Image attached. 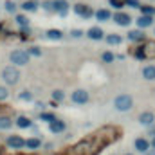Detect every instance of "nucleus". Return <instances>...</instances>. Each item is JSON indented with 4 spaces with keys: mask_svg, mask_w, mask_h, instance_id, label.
Returning a JSON list of instances; mask_svg holds the SVG:
<instances>
[{
    "mask_svg": "<svg viewBox=\"0 0 155 155\" xmlns=\"http://www.w3.org/2000/svg\"><path fill=\"white\" fill-rule=\"evenodd\" d=\"M114 105H116L117 110H121V112H126V110H130V108H132V105H134V99H132V96H128V94H121V96H117V97H116Z\"/></svg>",
    "mask_w": 155,
    "mask_h": 155,
    "instance_id": "1",
    "label": "nucleus"
},
{
    "mask_svg": "<svg viewBox=\"0 0 155 155\" xmlns=\"http://www.w3.org/2000/svg\"><path fill=\"white\" fill-rule=\"evenodd\" d=\"M2 78H4V81H5L7 85H16V81H18V78H20V72H18L15 67H5V69L2 71Z\"/></svg>",
    "mask_w": 155,
    "mask_h": 155,
    "instance_id": "2",
    "label": "nucleus"
},
{
    "mask_svg": "<svg viewBox=\"0 0 155 155\" xmlns=\"http://www.w3.org/2000/svg\"><path fill=\"white\" fill-rule=\"evenodd\" d=\"M11 61L15 65H27L29 63V52H25V51H13L11 52Z\"/></svg>",
    "mask_w": 155,
    "mask_h": 155,
    "instance_id": "3",
    "label": "nucleus"
},
{
    "mask_svg": "<svg viewBox=\"0 0 155 155\" xmlns=\"http://www.w3.org/2000/svg\"><path fill=\"white\" fill-rule=\"evenodd\" d=\"M146 56H150V58H153L155 56V41H148V43H144V45L137 51V58H146Z\"/></svg>",
    "mask_w": 155,
    "mask_h": 155,
    "instance_id": "4",
    "label": "nucleus"
},
{
    "mask_svg": "<svg viewBox=\"0 0 155 155\" xmlns=\"http://www.w3.org/2000/svg\"><path fill=\"white\" fill-rule=\"evenodd\" d=\"M72 101L74 103H78V105H83V103H87L88 101V92L87 90H74L72 92Z\"/></svg>",
    "mask_w": 155,
    "mask_h": 155,
    "instance_id": "5",
    "label": "nucleus"
},
{
    "mask_svg": "<svg viewBox=\"0 0 155 155\" xmlns=\"http://www.w3.org/2000/svg\"><path fill=\"white\" fill-rule=\"evenodd\" d=\"M7 146H11V148H16V150H20L24 144H25V141L20 137V135H11V137H7Z\"/></svg>",
    "mask_w": 155,
    "mask_h": 155,
    "instance_id": "6",
    "label": "nucleus"
},
{
    "mask_svg": "<svg viewBox=\"0 0 155 155\" xmlns=\"http://www.w3.org/2000/svg\"><path fill=\"white\" fill-rule=\"evenodd\" d=\"M114 20H116V24L123 25V27H126V25L132 24V18H130L126 13H117V15H114Z\"/></svg>",
    "mask_w": 155,
    "mask_h": 155,
    "instance_id": "7",
    "label": "nucleus"
},
{
    "mask_svg": "<svg viewBox=\"0 0 155 155\" xmlns=\"http://www.w3.org/2000/svg\"><path fill=\"white\" fill-rule=\"evenodd\" d=\"M155 121V116L152 112H143L141 116H139V123L141 124H144V126H152Z\"/></svg>",
    "mask_w": 155,
    "mask_h": 155,
    "instance_id": "8",
    "label": "nucleus"
},
{
    "mask_svg": "<svg viewBox=\"0 0 155 155\" xmlns=\"http://www.w3.org/2000/svg\"><path fill=\"white\" fill-rule=\"evenodd\" d=\"M69 9V4L65 0H58V2H52V11H58L60 15H65Z\"/></svg>",
    "mask_w": 155,
    "mask_h": 155,
    "instance_id": "9",
    "label": "nucleus"
},
{
    "mask_svg": "<svg viewBox=\"0 0 155 155\" xmlns=\"http://www.w3.org/2000/svg\"><path fill=\"white\" fill-rule=\"evenodd\" d=\"M134 144H135V150H139V152H143V153L150 148V143H148L146 139H143V137L135 139V143H134Z\"/></svg>",
    "mask_w": 155,
    "mask_h": 155,
    "instance_id": "10",
    "label": "nucleus"
},
{
    "mask_svg": "<svg viewBox=\"0 0 155 155\" xmlns=\"http://www.w3.org/2000/svg\"><path fill=\"white\" fill-rule=\"evenodd\" d=\"M74 11H76V15H81V16H90L92 15V11L85 4H78L76 7H74Z\"/></svg>",
    "mask_w": 155,
    "mask_h": 155,
    "instance_id": "11",
    "label": "nucleus"
},
{
    "mask_svg": "<svg viewBox=\"0 0 155 155\" xmlns=\"http://www.w3.org/2000/svg\"><path fill=\"white\" fill-rule=\"evenodd\" d=\"M49 128H51V132L58 134V132H63V130H65V123H63V121H60V119H56L52 124H49Z\"/></svg>",
    "mask_w": 155,
    "mask_h": 155,
    "instance_id": "12",
    "label": "nucleus"
},
{
    "mask_svg": "<svg viewBox=\"0 0 155 155\" xmlns=\"http://www.w3.org/2000/svg\"><path fill=\"white\" fill-rule=\"evenodd\" d=\"M88 38L90 40H101L103 38V31L99 27H90L88 29Z\"/></svg>",
    "mask_w": 155,
    "mask_h": 155,
    "instance_id": "13",
    "label": "nucleus"
},
{
    "mask_svg": "<svg viewBox=\"0 0 155 155\" xmlns=\"http://www.w3.org/2000/svg\"><path fill=\"white\" fill-rule=\"evenodd\" d=\"M143 76L146 78V79H155V67L153 65H146L143 69Z\"/></svg>",
    "mask_w": 155,
    "mask_h": 155,
    "instance_id": "14",
    "label": "nucleus"
},
{
    "mask_svg": "<svg viewBox=\"0 0 155 155\" xmlns=\"http://www.w3.org/2000/svg\"><path fill=\"white\" fill-rule=\"evenodd\" d=\"M96 18H97L99 22H107V20L110 18V11H108V9H99V11L96 13Z\"/></svg>",
    "mask_w": 155,
    "mask_h": 155,
    "instance_id": "15",
    "label": "nucleus"
},
{
    "mask_svg": "<svg viewBox=\"0 0 155 155\" xmlns=\"http://www.w3.org/2000/svg\"><path fill=\"white\" fill-rule=\"evenodd\" d=\"M152 22H153V20H152V16H146V15H144V16H141V18H137V25H139V27H150V25H152Z\"/></svg>",
    "mask_w": 155,
    "mask_h": 155,
    "instance_id": "16",
    "label": "nucleus"
},
{
    "mask_svg": "<svg viewBox=\"0 0 155 155\" xmlns=\"http://www.w3.org/2000/svg\"><path fill=\"white\" fill-rule=\"evenodd\" d=\"M144 38V35L141 33V31H132V33H128V40L130 41H139V40Z\"/></svg>",
    "mask_w": 155,
    "mask_h": 155,
    "instance_id": "17",
    "label": "nucleus"
},
{
    "mask_svg": "<svg viewBox=\"0 0 155 155\" xmlns=\"http://www.w3.org/2000/svg\"><path fill=\"white\" fill-rule=\"evenodd\" d=\"M45 35H47V38H51V40H60L61 38V31H58V29H49Z\"/></svg>",
    "mask_w": 155,
    "mask_h": 155,
    "instance_id": "18",
    "label": "nucleus"
},
{
    "mask_svg": "<svg viewBox=\"0 0 155 155\" xmlns=\"http://www.w3.org/2000/svg\"><path fill=\"white\" fill-rule=\"evenodd\" d=\"M25 146H27L29 150L38 148V146H40V139H35V137H33V139H27V141H25Z\"/></svg>",
    "mask_w": 155,
    "mask_h": 155,
    "instance_id": "19",
    "label": "nucleus"
},
{
    "mask_svg": "<svg viewBox=\"0 0 155 155\" xmlns=\"http://www.w3.org/2000/svg\"><path fill=\"white\" fill-rule=\"evenodd\" d=\"M16 124H18L20 128H29V126H31V121H29L27 117H18V119H16Z\"/></svg>",
    "mask_w": 155,
    "mask_h": 155,
    "instance_id": "20",
    "label": "nucleus"
},
{
    "mask_svg": "<svg viewBox=\"0 0 155 155\" xmlns=\"http://www.w3.org/2000/svg\"><path fill=\"white\" fill-rule=\"evenodd\" d=\"M107 41H108L110 45L121 43V36H119V35H108V36H107Z\"/></svg>",
    "mask_w": 155,
    "mask_h": 155,
    "instance_id": "21",
    "label": "nucleus"
},
{
    "mask_svg": "<svg viewBox=\"0 0 155 155\" xmlns=\"http://www.w3.org/2000/svg\"><path fill=\"white\" fill-rule=\"evenodd\" d=\"M22 7H24L25 11H35V9L38 7V4H36V2H33V0H29V2H25Z\"/></svg>",
    "mask_w": 155,
    "mask_h": 155,
    "instance_id": "22",
    "label": "nucleus"
},
{
    "mask_svg": "<svg viewBox=\"0 0 155 155\" xmlns=\"http://www.w3.org/2000/svg\"><path fill=\"white\" fill-rule=\"evenodd\" d=\"M9 126H11V121H9L7 117H0V130L9 128Z\"/></svg>",
    "mask_w": 155,
    "mask_h": 155,
    "instance_id": "23",
    "label": "nucleus"
},
{
    "mask_svg": "<svg viewBox=\"0 0 155 155\" xmlns=\"http://www.w3.org/2000/svg\"><path fill=\"white\" fill-rule=\"evenodd\" d=\"M101 58H103V61H107V63L114 61V54H112V52H108V51H107V52H103V56H101Z\"/></svg>",
    "mask_w": 155,
    "mask_h": 155,
    "instance_id": "24",
    "label": "nucleus"
},
{
    "mask_svg": "<svg viewBox=\"0 0 155 155\" xmlns=\"http://www.w3.org/2000/svg\"><path fill=\"white\" fill-rule=\"evenodd\" d=\"M41 119H43V121H47L49 124H52V123L56 121V117L52 116V114H41Z\"/></svg>",
    "mask_w": 155,
    "mask_h": 155,
    "instance_id": "25",
    "label": "nucleus"
},
{
    "mask_svg": "<svg viewBox=\"0 0 155 155\" xmlns=\"http://www.w3.org/2000/svg\"><path fill=\"white\" fill-rule=\"evenodd\" d=\"M52 97H54L56 101H61V99L65 97V94H63L61 90H54V92H52Z\"/></svg>",
    "mask_w": 155,
    "mask_h": 155,
    "instance_id": "26",
    "label": "nucleus"
},
{
    "mask_svg": "<svg viewBox=\"0 0 155 155\" xmlns=\"http://www.w3.org/2000/svg\"><path fill=\"white\" fill-rule=\"evenodd\" d=\"M16 24H18V25H22V27H25L29 22H27V18H25V16H16Z\"/></svg>",
    "mask_w": 155,
    "mask_h": 155,
    "instance_id": "27",
    "label": "nucleus"
},
{
    "mask_svg": "<svg viewBox=\"0 0 155 155\" xmlns=\"http://www.w3.org/2000/svg\"><path fill=\"white\" fill-rule=\"evenodd\" d=\"M5 9H7L9 13H15V9H16V5H15L13 2H5Z\"/></svg>",
    "mask_w": 155,
    "mask_h": 155,
    "instance_id": "28",
    "label": "nucleus"
},
{
    "mask_svg": "<svg viewBox=\"0 0 155 155\" xmlns=\"http://www.w3.org/2000/svg\"><path fill=\"white\" fill-rule=\"evenodd\" d=\"M124 4H128L130 7H139V5H141L139 0H124Z\"/></svg>",
    "mask_w": 155,
    "mask_h": 155,
    "instance_id": "29",
    "label": "nucleus"
},
{
    "mask_svg": "<svg viewBox=\"0 0 155 155\" xmlns=\"http://www.w3.org/2000/svg\"><path fill=\"white\" fill-rule=\"evenodd\" d=\"M123 2H124V0H110V5H114V7H123Z\"/></svg>",
    "mask_w": 155,
    "mask_h": 155,
    "instance_id": "30",
    "label": "nucleus"
},
{
    "mask_svg": "<svg viewBox=\"0 0 155 155\" xmlns=\"http://www.w3.org/2000/svg\"><path fill=\"white\" fill-rule=\"evenodd\" d=\"M18 97H22V99H25V101H29L33 96L29 94V92H22V94H18Z\"/></svg>",
    "mask_w": 155,
    "mask_h": 155,
    "instance_id": "31",
    "label": "nucleus"
},
{
    "mask_svg": "<svg viewBox=\"0 0 155 155\" xmlns=\"http://www.w3.org/2000/svg\"><path fill=\"white\" fill-rule=\"evenodd\" d=\"M29 54H33V56H40L41 52H40L38 47H31V51H29Z\"/></svg>",
    "mask_w": 155,
    "mask_h": 155,
    "instance_id": "32",
    "label": "nucleus"
},
{
    "mask_svg": "<svg viewBox=\"0 0 155 155\" xmlns=\"http://www.w3.org/2000/svg\"><path fill=\"white\" fill-rule=\"evenodd\" d=\"M7 97V90L4 87H0V99H5Z\"/></svg>",
    "mask_w": 155,
    "mask_h": 155,
    "instance_id": "33",
    "label": "nucleus"
},
{
    "mask_svg": "<svg viewBox=\"0 0 155 155\" xmlns=\"http://www.w3.org/2000/svg\"><path fill=\"white\" fill-rule=\"evenodd\" d=\"M81 35H83V33H81V31H79V29H78V31H72V36H76V38H79V36H81Z\"/></svg>",
    "mask_w": 155,
    "mask_h": 155,
    "instance_id": "34",
    "label": "nucleus"
},
{
    "mask_svg": "<svg viewBox=\"0 0 155 155\" xmlns=\"http://www.w3.org/2000/svg\"><path fill=\"white\" fill-rule=\"evenodd\" d=\"M150 135H155V126L152 128V130H150Z\"/></svg>",
    "mask_w": 155,
    "mask_h": 155,
    "instance_id": "35",
    "label": "nucleus"
},
{
    "mask_svg": "<svg viewBox=\"0 0 155 155\" xmlns=\"http://www.w3.org/2000/svg\"><path fill=\"white\" fill-rule=\"evenodd\" d=\"M152 146H153V148H155V137H153V141H152Z\"/></svg>",
    "mask_w": 155,
    "mask_h": 155,
    "instance_id": "36",
    "label": "nucleus"
},
{
    "mask_svg": "<svg viewBox=\"0 0 155 155\" xmlns=\"http://www.w3.org/2000/svg\"><path fill=\"white\" fill-rule=\"evenodd\" d=\"M128 155H130V153H128Z\"/></svg>",
    "mask_w": 155,
    "mask_h": 155,
    "instance_id": "37",
    "label": "nucleus"
}]
</instances>
